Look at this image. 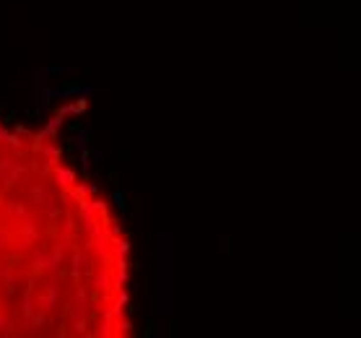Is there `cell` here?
I'll list each match as a JSON object with an SVG mask.
<instances>
[{
	"mask_svg": "<svg viewBox=\"0 0 361 338\" xmlns=\"http://www.w3.org/2000/svg\"><path fill=\"white\" fill-rule=\"evenodd\" d=\"M73 172L0 135V333H107L122 305L125 242Z\"/></svg>",
	"mask_w": 361,
	"mask_h": 338,
	"instance_id": "obj_1",
	"label": "cell"
}]
</instances>
